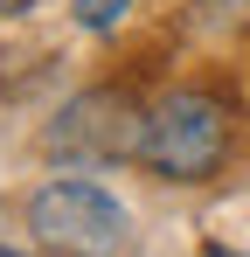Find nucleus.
<instances>
[{
    "mask_svg": "<svg viewBox=\"0 0 250 257\" xmlns=\"http://www.w3.org/2000/svg\"><path fill=\"white\" fill-rule=\"evenodd\" d=\"M236 153V104L208 84H174L146 104V146L139 167L167 188H202Z\"/></svg>",
    "mask_w": 250,
    "mask_h": 257,
    "instance_id": "nucleus-1",
    "label": "nucleus"
},
{
    "mask_svg": "<svg viewBox=\"0 0 250 257\" xmlns=\"http://www.w3.org/2000/svg\"><path fill=\"white\" fill-rule=\"evenodd\" d=\"M28 236L42 243V257H125L132 209L83 174H49L28 195Z\"/></svg>",
    "mask_w": 250,
    "mask_h": 257,
    "instance_id": "nucleus-2",
    "label": "nucleus"
},
{
    "mask_svg": "<svg viewBox=\"0 0 250 257\" xmlns=\"http://www.w3.org/2000/svg\"><path fill=\"white\" fill-rule=\"evenodd\" d=\"M146 146V104L125 84H90L77 90L49 125H42V153L63 174H90V167H125Z\"/></svg>",
    "mask_w": 250,
    "mask_h": 257,
    "instance_id": "nucleus-3",
    "label": "nucleus"
},
{
    "mask_svg": "<svg viewBox=\"0 0 250 257\" xmlns=\"http://www.w3.org/2000/svg\"><path fill=\"white\" fill-rule=\"evenodd\" d=\"M132 7H139V0H70L77 28H90V35H111V28H125V21H132Z\"/></svg>",
    "mask_w": 250,
    "mask_h": 257,
    "instance_id": "nucleus-4",
    "label": "nucleus"
},
{
    "mask_svg": "<svg viewBox=\"0 0 250 257\" xmlns=\"http://www.w3.org/2000/svg\"><path fill=\"white\" fill-rule=\"evenodd\" d=\"M202 257H250V250H229V243H208Z\"/></svg>",
    "mask_w": 250,
    "mask_h": 257,
    "instance_id": "nucleus-5",
    "label": "nucleus"
},
{
    "mask_svg": "<svg viewBox=\"0 0 250 257\" xmlns=\"http://www.w3.org/2000/svg\"><path fill=\"white\" fill-rule=\"evenodd\" d=\"M0 257H28V250H7V243H0Z\"/></svg>",
    "mask_w": 250,
    "mask_h": 257,
    "instance_id": "nucleus-6",
    "label": "nucleus"
}]
</instances>
